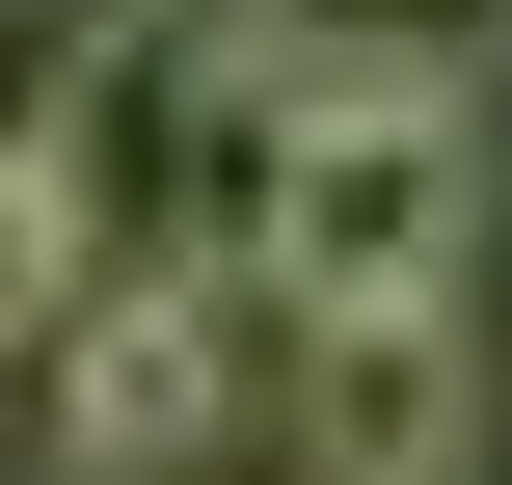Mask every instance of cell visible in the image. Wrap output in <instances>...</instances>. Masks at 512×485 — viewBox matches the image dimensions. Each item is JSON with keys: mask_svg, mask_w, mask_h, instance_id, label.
Segmentation results:
<instances>
[{"mask_svg": "<svg viewBox=\"0 0 512 485\" xmlns=\"http://www.w3.org/2000/svg\"><path fill=\"white\" fill-rule=\"evenodd\" d=\"M486 216V81L432 54H297V135H270V297H432Z\"/></svg>", "mask_w": 512, "mask_h": 485, "instance_id": "1", "label": "cell"}, {"mask_svg": "<svg viewBox=\"0 0 512 485\" xmlns=\"http://www.w3.org/2000/svg\"><path fill=\"white\" fill-rule=\"evenodd\" d=\"M216 432H243V324H216L189 270H108V297L54 324V459L81 485H189Z\"/></svg>", "mask_w": 512, "mask_h": 485, "instance_id": "2", "label": "cell"}, {"mask_svg": "<svg viewBox=\"0 0 512 485\" xmlns=\"http://www.w3.org/2000/svg\"><path fill=\"white\" fill-rule=\"evenodd\" d=\"M297 432H324V485H459V432H486L459 270L432 297H297Z\"/></svg>", "mask_w": 512, "mask_h": 485, "instance_id": "3", "label": "cell"}, {"mask_svg": "<svg viewBox=\"0 0 512 485\" xmlns=\"http://www.w3.org/2000/svg\"><path fill=\"white\" fill-rule=\"evenodd\" d=\"M81 297H108V189H81L54 135H0V351L54 378V324H81Z\"/></svg>", "mask_w": 512, "mask_h": 485, "instance_id": "4", "label": "cell"}, {"mask_svg": "<svg viewBox=\"0 0 512 485\" xmlns=\"http://www.w3.org/2000/svg\"><path fill=\"white\" fill-rule=\"evenodd\" d=\"M270 54H432V81H486L512 0H270Z\"/></svg>", "mask_w": 512, "mask_h": 485, "instance_id": "5", "label": "cell"}, {"mask_svg": "<svg viewBox=\"0 0 512 485\" xmlns=\"http://www.w3.org/2000/svg\"><path fill=\"white\" fill-rule=\"evenodd\" d=\"M108 27H135V0H0V135H54V108H81V54H108Z\"/></svg>", "mask_w": 512, "mask_h": 485, "instance_id": "6", "label": "cell"}]
</instances>
